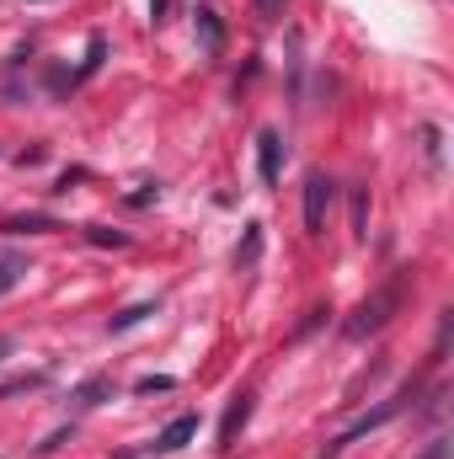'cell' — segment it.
Masks as SVG:
<instances>
[{
	"label": "cell",
	"mask_w": 454,
	"mask_h": 459,
	"mask_svg": "<svg viewBox=\"0 0 454 459\" xmlns=\"http://www.w3.org/2000/svg\"><path fill=\"white\" fill-rule=\"evenodd\" d=\"M406 289H412V267H396V273H390V278H385V283H380V289L347 316V321H342V337H347V342H369L374 332H385V326L401 316Z\"/></svg>",
	"instance_id": "1"
},
{
	"label": "cell",
	"mask_w": 454,
	"mask_h": 459,
	"mask_svg": "<svg viewBox=\"0 0 454 459\" xmlns=\"http://www.w3.org/2000/svg\"><path fill=\"white\" fill-rule=\"evenodd\" d=\"M412 395H417V385H406V390H401V395H390V401H380V406H374V411H363V417H358V422H353V428H342L337 438H332V444H327V449H321V459H332V455H342V449H353V444H358V438H369V433H374V428H385V422H390V417H401V411H406V401H412Z\"/></svg>",
	"instance_id": "2"
},
{
	"label": "cell",
	"mask_w": 454,
	"mask_h": 459,
	"mask_svg": "<svg viewBox=\"0 0 454 459\" xmlns=\"http://www.w3.org/2000/svg\"><path fill=\"white\" fill-rule=\"evenodd\" d=\"M332 198H337V182H332L327 171H310V177H305V230H310V235H321V230H327Z\"/></svg>",
	"instance_id": "3"
},
{
	"label": "cell",
	"mask_w": 454,
	"mask_h": 459,
	"mask_svg": "<svg viewBox=\"0 0 454 459\" xmlns=\"http://www.w3.org/2000/svg\"><path fill=\"white\" fill-rule=\"evenodd\" d=\"M278 166H284V139L273 128L257 134V171H262V187H278Z\"/></svg>",
	"instance_id": "4"
},
{
	"label": "cell",
	"mask_w": 454,
	"mask_h": 459,
	"mask_svg": "<svg viewBox=\"0 0 454 459\" xmlns=\"http://www.w3.org/2000/svg\"><path fill=\"white\" fill-rule=\"evenodd\" d=\"M198 48H204L209 59H220V54H225V22H220V11H214V5H198Z\"/></svg>",
	"instance_id": "5"
},
{
	"label": "cell",
	"mask_w": 454,
	"mask_h": 459,
	"mask_svg": "<svg viewBox=\"0 0 454 459\" xmlns=\"http://www.w3.org/2000/svg\"><path fill=\"white\" fill-rule=\"evenodd\" d=\"M193 433H198V417H193V411H188V417H177V422H166V428L155 433V455H177Z\"/></svg>",
	"instance_id": "6"
},
{
	"label": "cell",
	"mask_w": 454,
	"mask_h": 459,
	"mask_svg": "<svg viewBox=\"0 0 454 459\" xmlns=\"http://www.w3.org/2000/svg\"><path fill=\"white\" fill-rule=\"evenodd\" d=\"M246 422H251V390H240V395L225 406V422H220V449H230V444H235V433H240Z\"/></svg>",
	"instance_id": "7"
},
{
	"label": "cell",
	"mask_w": 454,
	"mask_h": 459,
	"mask_svg": "<svg viewBox=\"0 0 454 459\" xmlns=\"http://www.w3.org/2000/svg\"><path fill=\"white\" fill-rule=\"evenodd\" d=\"M48 230H65L48 214H27V220H0V235H48Z\"/></svg>",
	"instance_id": "8"
},
{
	"label": "cell",
	"mask_w": 454,
	"mask_h": 459,
	"mask_svg": "<svg viewBox=\"0 0 454 459\" xmlns=\"http://www.w3.org/2000/svg\"><path fill=\"white\" fill-rule=\"evenodd\" d=\"M108 395H113V379H102V374H97V379H86V385L75 390V406H81V411H92V406H102Z\"/></svg>",
	"instance_id": "9"
},
{
	"label": "cell",
	"mask_w": 454,
	"mask_h": 459,
	"mask_svg": "<svg viewBox=\"0 0 454 459\" xmlns=\"http://www.w3.org/2000/svg\"><path fill=\"white\" fill-rule=\"evenodd\" d=\"M257 251H262V225H246V240L235 246V267H257Z\"/></svg>",
	"instance_id": "10"
},
{
	"label": "cell",
	"mask_w": 454,
	"mask_h": 459,
	"mask_svg": "<svg viewBox=\"0 0 454 459\" xmlns=\"http://www.w3.org/2000/svg\"><path fill=\"white\" fill-rule=\"evenodd\" d=\"M27 278V256H0V294H11Z\"/></svg>",
	"instance_id": "11"
},
{
	"label": "cell",
	"mask_w": 454,
	"mask_h": 459,
	"mask_svg": "<svg viewBox=\"0 0 454 459\" xmlns=\"http://www.w3.org/2000/svg\"><path fill=\"white\" fill-rule=\"evenodd\" d=\"M150 316H155V305H150V299H144V305H128L123 316L108 321V332H128V326H139V321H150Z\"/></svg>",
	"instance_id": "12"
},
{
	"label": "cell",
	"mask_w": 454,
	"mask_h": 459,
	"mask_svg": "<svg viewBox=\"0 0 454 459\" xmlns=\"http://www.w3.org/2000/svg\"><path fill=\"white\" fill-rule=\"evenodd\" d=\"M353 235H358V240L369 235V193H363V187H358V198H353Z\"/></svg>",
	"instance_id": "13"
},
{
	"label": "cell",
	"mask_w": 454,
	"mask_h": 459,
	"mask_svg": "<svg viewBox=\"0 0 454 459\" xmlns=\"http://www.w3.org/2000/svg\"><path fill=\"white\" fill-rule=\"evenodd\" d=\"M38 385H48V374H22V379L0 385V401H5V395H16V390H38Z\"/></svg>",
	"instance_id": "14"
},
{
	"label": "cell",
	"mask_w": 454,
	"mask_h": 459,
	"mask_svg": "<svg viewBox=\"0 0 454 459\" xmlns=\"http://www.w3.org/2000/svg\"><path fill=\"white\" fill-rule=\"evenodd\" d=\"M86 240H92V246H128V235H118V230H102V225L86 230Z\"/></svg>",
	"instance_id": "15"
},
{
	"label": "cell",
	"mask_w": 454,
	"mask_h": 459,
	"mask_svg": "<svg viewBox=\"0 0 454 459\" xmlns=\"http://www.w3.org/2000/svg\"><path fill=\"white\" fill-rule=\"evenodd\" d=\"M171 385H177V379H166V374H144L134 390H139V395H155V390H171Z\"/></svg>",
	"instance_id": "16"
},
{
	"label": "cell",
	"mask_w": 454,
	"mask_h": 459,
	"mask_svg": "<svg viewBox=\"0 0 454 459\" xmlns=\"http://www.w3.org/2000/svg\"><path fill=\"white\" fill-rule=\"evenodd\" d=\"M11 347H16L11 337H0V358H11Z\"/></svg>",
	"instance_id": "17"
},
{
	"label": "cell",
	"mask_w": 454,
	"mask_h": 459,
	"mask_svg": "<svg viewBox=\"0 0 454 459\" xmlns=\"http://www.w3.org/2000/svg\"><path fill=\"white\" fill-rule=\"evenodd\" d=\"M262 5H273V0H262Z\"/></svg>",
	"instance_id": "18"
},
{
	"label": "cell",
	"mask_w": 454,
	"mask_h": 459,
	"mask_svg": "<svg viewBox=\"0 0 454 459\" xmlns=\"http://www.w3.org/2000/svg\"><path fill=\"white\" fill-rule=\"evenodd\" d=\"M27 5H38V0H27Z\"/></svg>",
	"instance_id": "19"
}]
</instances>
